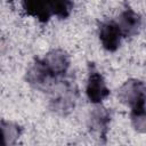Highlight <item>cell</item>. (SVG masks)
Segmentation results:
<instances>
[{
  "label": "cell",
  "mask_w": 146,
  "mask_h": 146,
  "mask_svg": "<svg viewBox=\"0 0 146 146\" xmlns=\"http://www.w3.org/2000/svg\"><path fill=\"white\" fill-rule=\"evenodd\" d=\"M87 92H88L89 98L95 103L100 102L105 96H107L108 91L105 87V83L102 76L98 73H92L90 75Z\"/></svg>",
  "instance_id": "3"
},
{
  "label": "cell",
  "mask_w": 146,
  "mask_h": 146,
  "mask_svg": "<svg viewBox=\"0 0 146 146\" xmlns=\"http://www.w3.org/2000/svg\"><path fill=\"white\" fill-rule=\"evenodd\" d=\"M42 64L44 65L46 70L48 71L51 78H57L66 72L70 62L66 54L60 50H56L48 54L42 60Z\"/></svg>",
  "instance_id": "1"
},
{
  "label": "cell",
  "mask_w": 146,
  "mask_h": 146,
  "mask_svg": "<svg viewBox=\"0 0 146 146\" xmlns=\"http://www.w3.org/2000/svg\"><path fill=\"white\" fill-rule=\"evenodd\" d=\"M121 31L117 26V24L108 23L100 27V40L105 48L110 50H114L119 42H120V35Z\"/></svg>",
  "instance_id": "2"
},
{
  "label": "cell",
  "mask_w": 146,
  "mask_h": 146,
  "mask_svg": "<svg viewBox=\"0 0 146 146\" xmlns=\"http://www.w3.org/2000/svg\"><path fill=\"white\" fill-rule=\"evenodd\" d=\"M49 13L52 11L56 15L65 16L70 11L71 0H47Z\"/></svg>",
  "instance_id": "5"
},
{
  "label": "cell",
  "mask_w": 146,
  "mask_h": 146,
  "mask_svg": "<svg viewBox=\"0 0 146 146\" xmlns=\"http://www.w3.org/2000/svg\"><path fill=\"white\" fill-rule=\"evenodd\" d=\"M117 26H119L121 33H124V34L132 33L138 26V17H137V15L131 10H127L125 13L122 14L120 23L117 24Z\"/></svg>",
  "instance_id": "4"
}]
</instances>
